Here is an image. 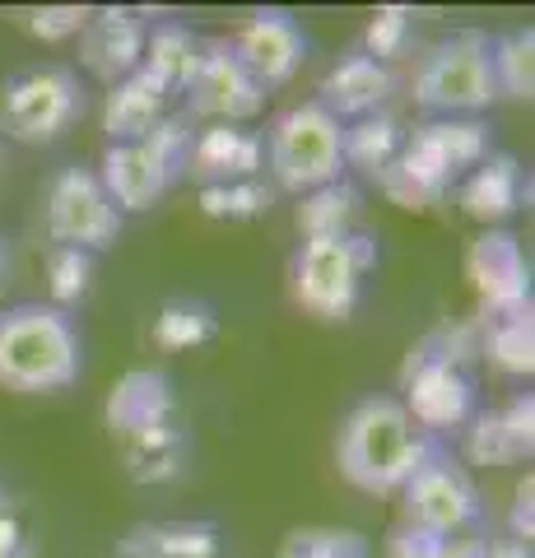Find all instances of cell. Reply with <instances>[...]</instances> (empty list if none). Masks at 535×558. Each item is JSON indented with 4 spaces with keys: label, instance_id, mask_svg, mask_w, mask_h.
<instances>
[{
    "label": "cell",
    "instance_id": "e0dca14e",
    "mask_svg": "<svg viewBox=\"0 0 535 558\" xmlns=\"http://www.w3.org/2000/svg\"><path fill=\"white\" fill-rule=\"evenodd\" d=\"M168 418H178V396H172L168 373L131 368L117 377V387L108 391V428L117 442H126L145 428H159Z\"/></svg>",
    "mask_w": 535,
    "mask_h": 558
},
{
    "label": "cell",
    "instance_id": "1f68e13d",
    "mask_svg": "<svg viewBox=\"0 0 535 558\" xmlns=\"http://www.w3.org/2000/svg\"><path fill=\"white\" fill-rule=\"evenodd\" d=\"M410 20L414 14L405 5H387V10H377L368 28H364V57L373 61H391V57H401L405 43H410Z\"/></svg>",
    "mask_w": 535,
    "mask_h": 558
},
{
    "label": "cell",
    "instance_id": "8992f818",
    "mask_svg": "<svg viewBox=\"0 0 535 558\" xmlns=\"http://www.w3.org/2000/svg\"><path fill=\"white\" fill-rule=\"evenodd\" d=\"M84 117V80L71 65H28L0 80V135L51 145Z\"/></svg>",
    "mask_w": 535,
    "mask_h": 558
},
{
    "label": "cell",
    "instance_id": "603a6c76",
    "mask_svg": "<svg viewBox=\"0 0 535 558\" xmlns=\"http://www.w3.org/2000/svg\"><path fill=\"white\" fill-rule=\"evenodd\" d=\"M354 219H358V191L350 182H331V186H317L299 196V223L303 238H340V233H354Z\"/></svg>",
    "mask_w": 535,
    "mask_h": 558
},
{
    "label": "cell",
    "instance_id": "f546056e",
    "mask_svg": "<svg viewBox=\"0 0 535 558\" xmlns=\"http://www.w3.org/2000/svg\"><path fill=\"white\" fill-rule=\"evenodd\" d=\"M47 289H51V307H61V312L80 307L94 289V256L80 247H51L47 252Z\"/></svg>",
    "mask_w": 535,
    "mask_h": 558
},
{
    "label": "cell",
    "instance_id": "ffe728a7",
    "mask_svg": "<svg viewBox=\"0 0 535 558\" xmlns=\"http://www.w3.org/2000/svg\"><path fill=\"white\" fill-rule=\"evenodd\" d=\"M522 163L512 154H489L485 163H475L457 186L461 209L485 229H498L516 205H522Z\"/></svg>",
    "mask_w": 535,
    "mask_h": 558
},
{
    "label": "cell",
    "instance_id": "74e56055",
    "mask_svg": "<svg viewBox=\"0 0 535 558\" xmlns=\"http://www.w3.org/2000/svg\"><path fill=\"white\" fill-rule=\"evenodd\" d=\"M5 284H10V242L0 238V293H5Z\"/></svg>",
    "mask_w": 535,
    "mask_h": 558
},
{
    "label": "cell",
    "instance_id": "277c9868",
    "mask_svg": "<svg viewBox=\"0 0 535 558\" xmlns=\"http://www.w3.org/2000/svg\"><path fill=\"white\" fill-rule=\"evenodd\" d=\"M262 140H266V168L275 191L307 196V191L344 178V121H336L317 98L280 112L270 135Z\"/></svg>",
    "mask_w": 535,
    "mask_h": 558
},
{
    "label": "cell",
    "instance_id": "d6a6232c",
    "mask_svg": "<svg viewBox=\"0 0 535 558\" xmlns=\"http://www.w3.org/2000/svg\"><path fill=\"white\" fill-rule=\"evenodd\" d=\"M0 558H38V526L24 498L0 488Z\"/></svg>",
    "mask_w": 535,
    "mask_h": 558
},
{
    "label": "cell",
    "instance_id": "cb8c5ba5",
    "mask_svg": "<svg viewBox=\"0 0 535 558\" xmlns=\"http://www.w3.org/2000/svg\"><path fill=\"white\" fill-rule=\"evenodd\" d=\"M401 145H405V131L396 117L387 112L358 117L354 126H344V168H364L368 178H377L401 154Z\"/></svg>",
    "mask_w": 535,
    "mask_h": 558
},
{
    "label": "cell",
    "instance_id": "5b68a950",
    "mask_svg": "<svg viewBox=\"0 0 535 558\" xmlns=\"http://www.w3.org/2000/svg\"><path fill=\"white\" fill-rule=\"evenodd\" d=\"M186 149H192V126L182 117H163L145 140L102 149L98 182L112 196V205L122 209V219L145 215L168 196V186L186 168Z\"/></svg>",
    "mask_w": 535,
    "mask_h": 558
},
{
    "label": "cell",
    "instance_id": "d6986e66",
    "mask_svg": "<svg viewBox=\"0 0 535 558\" xmlns=\"http://www.w3.org/2000/svg\"><path fill=\"white\" fill-rule=\"evenodd\" d=\"M168 102H172V94H163L159 84L145 75V70L117 80L108 89V98H102V135H108V145H131V140H145L168 117Z\"/></svg>",
    "mask_w": 535,
    "mask_h": 558
},
{
    "label": "cell",
    "instance_id": "83f0119b",
    "mask_svg": "<svg viewBox=\"0 0 535 558\" xmlns=\"http://www.w3.org/2000/svg\"><path fill=\"white\" fill-rule=\"evenodd\" d=\"M270 205H275V186L266 178L229 182V186H200V215L205 219L247 223V219L270 215Z\"/></svg>",
    "mask_w": 535,
    "mask_h": 558
},
{
    "label": "cell",
    "instance_id": "f1b7e54d",
    "mask_svg": "<svg viewBox=\"0 0 535 558\" xmlns=\"http://www.w3.org/2000/svg\"><path fill=\"white\" fill-rule=\"evenodd\" d=\"M275 558H373L368 539L344 526H293Z\"/></svg>",
    "mask_w": 535,
    "mask_h": 558
},
{
    "label": "cell",
    "instance_id": "7c38bea8",
    "mask_svg": "<svg viewBox=\"0 0 535 558\" xmlns=\"http://www.w3.org/2000/svg\"><path fill=\"white\" fill-rule=\"evenodd\" d=\"M186 112L205 126H243L266 108V89L256 84L229 43H205V57L186 84Z\"/></svg>",
    "mask_w": 535,
    "mask_h": 558
},
{
    "label": "cell",
    "instance_id": "5bb4252c",
    "mask_svg": "<svg viewBox=\"0 0 535 558\" xmlns=\"http://www.w3.org/2000/svg\"><path fill=\"white\" fill-rule=\"evenodd\" d=\"M465 275L494 317L531 307V260L508 229H485L465 252Z\"/></svg>",
    "mask_w": 535,
    "mask_h": 558
},
{
    "label": "cell",
    "instance_id": "7402d4cb",
    "mask_svg": "<svg viewBox=\"0 0 535 558\" xmlns=\"http://www.w3.org/2000/svg\"><path fill=\"white\" fill-rule=\"evenodd\" d=\"M200 57H205V43L186 24H154L149 38H145L141 70L159 84L163 94H186Z\"/></svg>",
    "mask_w": 535,
    "mask_h": 558
},
{
    "label": "cell",
    "instance_id": "ac0fdd59",
    "mask_svg": "<svg viewBox=\"0 0 535 558\" xmlns=\"http://www.w3.org/2000/svg\"><path fill=\"white\" fill-rule=\"evenodd\" d=\"M391 89H396L391 65L354 51V57H340L331 70H326L317 102L336 121H358V117H373L377 108H382V102L391 98Z\"/></svg>",
    "mask_w": 535,
    "mask_h": 558
},
{
    "label": "cell",
    "instance_id": "4fadbf2b",
    "mask_svg": "<svg viewBox=\"0 0 535 558\" xmlns=\"http://www.w3.org/2000/svg\"><path fill=\"white\" fill-rule=\"evenodd\" d=\"M229 47L262 89H280L307 61V33L289 10H256L229 38Z\"/></svg>",
    "mask_w": 535,
    "mask_h": 558
},
{
    "label": "cell",
    "instance_id": "e575fe53",
    "mask_svg": "<svg viewBox=\"0 0 535 558\" xmlns=\"http://www.w3.org/2000/svg\"><path fill=\"white\" fill-rule=\"evenodd\" d=\"M447 549H452V535L410 526V521H401L387 539V558H447Z\"/></svg>",
    "mask_w": 535,
    "mask_h": 558
},
{
    "label": "cell",
    "instance_id": "44dd1931",
    "mask_svg": "<svg viewBox=\"0 0 535 558\" xmlns=\"http://www.w3.org/2000/svg\"><path fill=\"white\" fill-rule=\"evenodd\" d=\"M186 461H192V433L182 418H168L159 428H145L122 442V465L135 484H172L182 480Z\"/></svg>",
    "mask_w": 535,
    "mask_h": 558
},
{
    "label": "cell",
    "instance_id": "7a4b0ae2",
    "mask_svg": "<svg viewBox=\"0 0 535 558\" xmlns=\"http://www.w3.org/2000/svg\"><path fill=\"white\" fill-rule=\"evenodd\" d=\"M84 373V340L71 312L14 303L0 312V387L14 396H57Z\"/></svg>",
    "mask_w": 535,
    "mask_h": 558
},
{
    "label": "cell",
    "instance_id": "836d02e7",
    "mask_svg": "<svg viewBox=\"0 0 535 558\" xmlns=\"http://www.w3.org/2000/svg\"><path fill=\"white\" fill-rule=\"evenodd\" d=\"M20 24L42 43H65V38H80L84 24H89V10L84 5H47V10H24Z\"/></svg>",
    "mask_w": 535,
    "mask_h": 558
},
{
    "label": "cell",
    "instance_id": "3957f363",
    "mask_svg": "<svg viewBox=\"0 0 535 558\" xmlns=\"http://www.w3.org/2000/svg\"><path fill=\"white\" fill-rule=\"evenodd\" d=\"M494 154L489 126L471 117H442L424 121L405 135L401 154L377 172V186L401 205V209H434L457 178H465L475 163H485Z\"/></svg>",
    "mask_w": 535,
    "mask_h": 558
},
{
    "label": "cell",
    "instance_id": "4316f807",
    "mask_svg": "<svg viewBox=\"0 0 535 558\" xmlns=\"http://www.w3.org/2000/svg\"><path fill=\"white\" fill-rule=\"evenodd\" d=\"M485 354L512 377H531L535 373V322H531V307L526 312H508V317H489Z\"/></svg>",
    "mask_w": 535,
    "mask_h": 558
},
{
    "label": "cell",
    "instance_id": "ba28073f",
    "mask_svg": "<svg viewBox=\"0 0 535 558\" xmlns=\"http://www.w3.org/2000/svg\"><path fill=\"white\" fill-rule=\"evenodd\" d=\"M498 98L489 38L485 33H457V38L438 43L414 70V102L442 117L479 112Z\"/></svg>",
    "mask_w": 535,
    "mask_h": 558
},
{
    "label": "cell",
    "instance_id": "f35d334b",
    "mask_svg": "<svg viewBox=\"0 0 535 558\" xmlns=\"http://www.w3.org/2000/svg\"><path fill=\"white\" fill-rule=\"evenodd\" d=\"M0 168H5V154H0Z\"/></svg>",
    "mask_w": 535,
    "mask_h": 558
},
{
    "label": "cell",
    "instance_id": "2e32d148",
    "mask_svg": "<svg viewBox=\"0 0 535 558\" xmlns=\"http://www.w3.org/2000/svg\"><path fill=\"white\" fill-rule=\"evenodd\" d=\"M266 168V140L262 131L247 126H200L186 149V178H196L200 186H229L262 178Z\"/></svg>",
    "mask_w": 535,
    "mask_h": 558
},
{
    "label": "cell",
    "instance_id": "8d00e7d4",
    "mask_svg": "<svg viewBox=\"0 0 535 558\" xmlns=\"http://www.w3.org/2000/svg\"><path fill=\"white\" fill-rule=\"evenodd\" d=\"M531 535H535V521H531V480H526L522 488H516V508H512V539H522V545H526Z\"/></svg>",
    "mask_w": 535,
    "mask_h": 558
},
{
    "label": "cell",
    "instance_id": "8fae6325",
    "mask_svg": "<svg viewBox=\"0 0 535 558\" xmlns=\"http://www.w3.org/2000/svg\"><path fill=\"white\" fill-rule=\"evenodd\" d=\"M401 498H405L410 526H424V531H438V535H461L465 526L479 521L475 484L461 470V461L447 457L442 447L428 451V461L401 484Z\"/></svg>",
    "mask_w": 535,
    "mask_h": 558
},
{
    "label": "cell",
    "instance_id": "d590c367",
    "mask_svg": "<svg viewBox=\"0 0 535 558\" xmlns=\"http://www.w3.org/2000/svg\"><path fill=\"white\" fill-rule=\"evenodd\" d=\"M498 414H503V428H508V438L516 442V451L531 457V451H535V400H531V391L512 396Z\"/></svg>",
    "mask_w": 535,
    "mask_h": 558
},
{
    "label": "cell",
    "instance_id": "484cf974",
    "mask_svg": "<svg viewBox=\"0 0 535 558\" xmlns=\"http://www.w3.org/2000/svg\"><path fill=\"white\" fill-rule=\"evenodd\" d=\"M219 336V317L200 299H168L154 312V340L163 349H200Z\"/></svg>",
    "mask_w": 535,
    "mask_h": 558
},
{
    "label": "cell",
    "instance_id": "9a60e30c",
    "mask_svg": "<svg viewBox=\"0 0 535 558\" xmlns=\"http://www.w3.org/2000/svg\"><path fill=\"white\" fill-rule=\"evenodd\" d=\"M145 38L149 24L135 10H89V24L80 33V65L112 89L117 80L141 70Z\"/></svg>",
    "mask_w": 535,
    "mask_h": 558
},
{
    "label": "cell",
    "instance_id": "30bf717a",
    "mask_svg": "<svg viewBox=\"0 0 535 558\" xmlns=\"http://www.w3.org/2000/svg\"><path fill=\"white\" fill-rule=\"evenodd\" d=\"M47 233L57 247H80V252H108L122 238V209L102 191L94 168H61L47 182V205H42Z\"/></svg>",
    "mask_w": 535,
    "mask_h": 558
},
{
    "label": "cell",
    "instance_id": "9c48e42d",
    "mask_svg": "<svg viewBox=\"0 0 535 558\" xmlns=\"http://www.w3.org/2000/svg\"><path fill=\"white\" fill-rule=\"evenodd\" d=\"M405 414L424 433H457L475 414V381L461 368L452 340H428L405 363Z\"/></svg>",
    "mask_w": 535,
    "mask_h": 558
},
{
    "label": "cell",
    "instance_id": "52a82bcc",
    "mask_svg": "<svg viewBox=\"0 0 535 558\" xmlns=\"http://www.w3.org/2000/svg\"><path fill=\"white\" fill-rule=\"evenodd\" d=\"M377 266V247L368 233L340 238H303L293 256V299L317 322H350L364 293V275Z\"/></svg>",
    "mask_w": 535,
    "mask_h": 558
},
{
    "label": "cell",
    "instance_id": "d4e9b609",
    "mask_svg": "<svg viewBox=\"0 0 535 558\" xmlns=\"http://www.w3.org/2000/svg\"><path fill=\"white\" fill-rule=\"evenodd\" d=\"M489 61H494V80H498V98H535V28H512L503 38L489 43Z\"/></svg>",
    "mask_w": 535,
    "mask_h": 558
},
{
    "label": "cell",
    "instance_id": "4dcf8cb0",
    "mask_svg": "<svg viewBox=\"0 0 535 558\" xmlns=\"http://www.w3.org/2000/svg\"><path fill=\"white\" fill-rule=\"evenodd\" d=\"M465 433V457H471L475 465H512V461H522V451H516V442L508 438V428H503V414L498 410H475L471 414V424L461 428Z\"/></svg>",
    "mask_w": 535,
    "mask_h": 558
},
{
    "label": "cell",
    "instance_id": "6da1fadb",
    "mask_svg": "<svg viewBox=\"0 0 535 558\" xmlns=\"http://www.w3.org/2000/svg\"><path fill=\"white\" fill-rule=\"evenodd\" d=\"M438 447L434 433H424L396 396H368L350 410L336 442L340 475L364 494H401V484L428 461Z\"/></svg>",
    "mask_w": 535,
    "mask_h": 558
}]
</instances>
